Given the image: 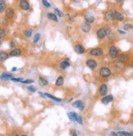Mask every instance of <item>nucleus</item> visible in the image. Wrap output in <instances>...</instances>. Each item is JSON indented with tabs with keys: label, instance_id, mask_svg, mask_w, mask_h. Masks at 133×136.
<instances>
[{
	"label": "nucleus",
	"instance_id": "1",
	"mask_svg": "<svg viewBox=\"0 0 133 136\" xmlns=\"http://www.w3.org/2000/svg\"><path fill=\"white\" fill-rule=\"evenodd\" d=\"M67 115H68V118L70 121H74V122H78L80 124V125H83V119H82L81 117L78 116L76 112H68Z\"/></svg>",
	"mask_w": 133,
	"mask_h": 136
},
{
	"label": "nucleus",
	"instance_id": "2",
	"mask_svg": "<svg viewBox=\"0 0 133 136\" xmlns=\"http://www.w3.org/2000/svg\"><path fill=\"white\" fill-rule=\"evenodd\" d=\"M99 73L102 77H108L111 75V70L107 67H102L100 69Z\"/></svg>",
	"mask_w": 133,
	"mask_h": 136
},
{
	"label": "nucleus",
	"instance_id": "3",
	"mask_svg": "<svg viewBox=\"0 0 133 136\" xmlns=\"http://www.w3.org/2000/svg\"><path fill=\"white\" fill-rule=\"evenodd\" d=\"M109 56L112 58V59H114V58L118 57V48L116 47L115 46H112L110 48H109Z\"/></svg>",
	"mask_w": 133,
	"mask_h": 136
},
{
	"label": "nucleus",
	"instance_id": "4",
	"mask_svg": "<svg viewBox=\"0 0 133 136\" xmlns=\"http://www.w3.org/2000/svg\"><path fill=\"white\" fill-rule=\"evenodd\" d=\"M81 29L84 33H88L92 29V25H91L90 23H88L87 21L85 20L84 22H83L81 24Z\"/></svg>",
	"mask_w": 133,
	"mask_h": 136
},
{
	"label": "nucleus",
	"instance_id": "5",
	"mask_svg": "<svg viewBox=\"0 0 133 136\" xmlns=\"http://www.w3.org/2000/svg\"><path fill=\"white\" fill-rule=\"evenodd\" d=\"M89 53L92 55H94V56H101L103 55V50L100 47H97V48L92 49Z\"/></svg>",
	"mask_w": 133,
	"mask_h": 136
},
{
	"label": "nucleus",
	"instance_id": "6",
	"mask_svg": "<svg viewBox=\"0 0 133 136\" xmlns=\"http://www.w3.org/2000/svg\"><path fill=\"white\" fill-rule=\"evenodd\" d=\"M97 37L99 39H103L107 36V33L105 30V28H101L99 30L97 31Z\"/></svg>",
	"mask_w": 133,
	"mask_h": 136
},
{
	"label": "nucleus",
	"instance_id": "7",
	"mask_svg": "<svg viewBox=\"0 0 133 136\" xmlns=\"http://www.w3.org/2000/svg\"><path fill=\"white\" fill-rule=\"evenodd\" d=\"M86 64H87V67H89L91 69H95V68L97 67V63L95 60H92V59H90V60H87V61H86Z\"/></svg>",
	"mask_w": 133,
	"mask_h": 136
},
{
	"label": "nucleus",
	"instance_id": "8",
	"mask_svg": "<svg viewBox=\"0 0 133 136\" xmlns=\"http://www.w3.org/2000/svg\"><path fill=\"white\" fill-rule=\"evenodd\" d=\"M20 7L22 10L27 11L29 9V3L27 0H21V1L20 2Z\"/></svg>",
	"mask_w": 133,
	"mask_h": 136
},
{
	"label": "nucleus",
	"instance_id": "9",
	"mask_svg": "<svg viewBox=\"0 0 133 136\" xmlns=\"http://www.w3.org/2000/svg\"><path fill=\"white\" fill-rule=\"evenodd\" d=\"M114 100V97L112 95H106V96H104L103 98H102L101 100V103L104 104H109L110 102L113 101Z\"/></svg>",
	"mask_w": 133,
	"mask_h": 136
},
{
	"label": "nucleus",
	"instance_id": "10",
	"mask_svg": "<svg viewBox=\"0 0 133 136\" xmlns=\"http://www.w3.org/2000/svg\"><path fill=\"white\" fill-rule=\"evenodd\" d=\"M108 92V86H107L105 84H102V85L100 86L99 89V93L101 96H104Z\"/></svg>",
	"mask_w": 133,
	"mask_h": 136
},
{
	"label": "nucleus",
	"instance_id": "11",
	"mask_svg": "<svg viewBox=\"0 0 133 136\" xmlns=\"http://www.w3.org/2000/svg\"><path fill=\"white\" fill-rule=\"evenodd\" d=\"M105 16V20H116L114 12H113V11H106L105 16Z\"/></svg>",
	"mask_w": 133,
	"mask_h": 136
},
{
	"label": "nucleus",
	"instance_id": "12",
	"mask_svg": "<svg viewBox=\"0 0 133 136\" xmlns=\"http://www.w3.org/2000/svg\"><path fill=\"white\" fill-rule=\"evenodd\" d=\"M73 106L78 109L79 110H84V104L82 100H77L73 104Z\"/></svg>",
	"mask_w": 133,
	"mask_h": 136
},
{
	"label": "nucleus",
	"instance_id": "13",
	"mask_svg": "<svg viewBox=\"0 0 133 136\" xmlns=\"http://www.w3.org/2000/svg\"><path fill=\"white\" fill-rule=\"evenodd\" d=\"M129 60H130V57L127 55H126V54H121V55L118 56V60L122 63L127 62Z\"/></svg>",
	"mask_w": 133,
	"mask_h": 136
},
{
	"label": "nucleus",
	"instance_id": "14",
	"mask_svg": "<svg viewBox=\"0 0 133 136\" xmlns=\"http://www.w3.org/2000/svg\"><path fill=\"white\" fill-rule=\"evenodd\" d=\"M74 51H75V52L78 54H83L85 52V48L82 45L78 44V45H76L75 46H74Z\"/></svg>",
	"mask_w": 133,
	"mask_h": 136
},
{
	"label": "nucleus",
	"instance_id": "15",
	"mask_svg": "<svg viewBox=\"0 0 133 136\" xmlns=\"http://www.w3.org/2000/svg\"><path fill=\"white\" fill-rule=\"evenodd\" d=\"M85 18V20L86 21H87L88 23H90V24H92L93 22L95 21V18L94 16H93L92 15H91L90 13H87L84 16Z\"/></svg>",
	"mask_w": 133,
	"mask_h": 136
},
{
	"label": "nucleus",
	"instance_id": "16",
	"mask_svg": "<svg viewBox=\"0 0 133 136\" xmlns=\"http://www.w3.org/2000/svg\"><path fill=\"white\" fill-rule=\"evenodd\" d=\"M20 54H21V50L19 48H15L9 53V55H10V56H17Z\"/></svg>",
	"mask_w": 133,
	"mask_h": 136
},
{
	"label": "nucleus",
	"instance_id": "17",
	"mask_svg": "<svg viewBox=\"0 0 133 136\" xmlns=\"http://www.w3.org/2000/svg\"><path fill=\"white\" fill-rule=\"evenodd\" d=\"M114 15H115V18L117 20H118V21H123L124 16H123V14H121L119 11H114Z\"/></svg>",
	"mask_w": 133,
	"mask_h": 136
},
{
	"label": "nucleus",
	"instance_id": "18",
	"mask_svg": "<svg viewBox=\"0 0 133 136\" xmlns=\"http://www.w3.org/2000/svg\"><path fill=\"white\" fill-rule=\"evenodd\" d=\"M69 66H70V64H69L67 60H63V61L60 62V67L61 68V69H63V70L66 69L67 68H69Z\"/></svg>",
	"mask_w": 133,
	"mask_h": 136
},
{
	"label": "nucleus",
	"instance_id": "19",
	"mask_svg": "<svg viewBox=\"0 0 133 136\" xmlns=\"http://www.w3.org/2000/svg\"><path fill=\"white\" fill-rule=\"evenodd\" d=\"M10 56V55L6 52H3V51H1L0 52V60H1L2 62L3 61H5L6 60L8 59V57Z\"/></svg>",
	"mask_w": 133,
	"mask_h": 136
},
{
	"label": "nucleus",
	"instance_id": "20",
	"mask_svg": "<svg viewBox=\"0 0 133 136\" xmlns=\"http://www.w3.org/2000/svg\"><path fill=\"white\" fill-rule=\"evenodd\" d=\"M48 84V82L43 77H39L38 79V85L40 86H46Z\"/></svg>",
	"mask_w": 133,
	"mask_h": 136
},
{
	"label": "nucleus",
	"instance_id": "21",
	"mask_svg": "<svg viewBox=\"0 0 133 136\" xmlns=\"http://www.w3.org/2000/svg\"><path fill=\"white\" fill-rule=\"evenodd\" d=\"M63 84H64V77L62 76H59V77H58L57 79V81H56V85L58 86H62Z\"/></svg>",
	"mask_w": 133,
	"mask_h": 136
},
{
	"label": "nucleus",
	"instance_id": "22",
	"mask_svg": "<svg viewBox=\"0 0 133 136\" xmlns=\"http://www.w3.org/2000/svg\"><path fill=\"white\" fill-rule=\"evenodd\" d=\"M6 8H7L6 2L3 1V0H1V1H0V11H1V12H3V11L6 10Z\"/></svg>",
	"mask_w": 133,
	"mask_h": 136
},
{
	"label": "nucleus",
	"instance_id": "23",
	"mask_svg": "<svg viewBox=\"0 0 133 136\" xmlns=\"http://www.w3.org/2000/svg\"><path fill=\"white\" fill-rule=\"evenodd\" d=\"M48 17L51 20H53V21H58V18H57V16L55 15V14L53 13H48Z\"/></svg>",
	"mask_w": 133,
	"mask_h": 136
},
{
	"label": "nucleus",
	"instance_id": "24",
	"mask_svg": "<svg viewBox=\"0 0 133 136\" xmlns=\"http://www.w3.org/2000/svg\"><path fill=\"white\" fill-rule=\"evenodd\" d=\"M6 16H7V17H8V18L13 17V16H14V10L13 9L8 8L6 11Z\"/></svg>",
	"mask_w": 133,
	"mask_h": 136
},
{
	"label": "nucleus",
	"instance_id": "25",
	"mask_svg": "<svg viewBox=\"0 0 133 136\" xmlns=\"http://www.w3.org/2000/svg\"><path fill=\"white\" fill-rule=\"evenodd\" d=\"M44 94H45L46 97L50 98V99H52V100H55V101H57V102H61V100L59 99V98H57V97H55L54 95H49V94H48V93H44Z\"/></svg>",
	"mask_w": 133,
	"mask_h": 136
},
{
	"label": "nucleus",
	"instance_id": "26",
	"mask_svg": "<svg viewBox=\"0 0 133 136\" xmlns=\"http://www.w3.org/2000/svg\"><path fill=\"white\" fill-rule=\"evenodd\" d=\"M117 135H118V136H132L133 134L129 133V132H125V131H120V132L117 133Z\"/></svg>",
	"mask_w": 133,
	"mask_h": 136
},
{
	"label": "nucleus",
	"instance_id": "27",
	"mask_svg": "<svg viewBox=\"0 0 133 136\" xmlns=\"http://www.w3.org/2000/svg\"><path fill=\"white\" fill-rule=\"evenodd\" d=\"M123 29H124V30H129L131 29H133V24H132V23L125 24L124 26H123Z\"/></svg>",
	"mask_w": 133,
	"mask_h": 136
},
{
	"label": "nucleus",
	"instance_id": "28",
	"mask_svg": "<svg viewBox=\"0 0 133 136\" xmlns=\"http://www.w3.org/2000/svg\"><path fill=\"white\" fill-rule=\"evenodd\" d=\"M11 77H12V76L8 73H3L1 75V79H5V80H7V79H11Z\"/></svg>",
	"mask_w": 133,
	"mask_h": 136
},
{
	"label": "nucleus",
	"instance_id": "29",
	"mask_svg": "<svg viewBox=\"0 0 133 136\" xmlns=\"http://www.w3.org/2000/svg\"><path fill=\"white\" fill-rule=\"evenodd\" d=\"M39 39H40V34H37L35 36H34V44L38 43V42L39 41Z\"/></svg>",
	"mask_w": 133,
	"mask_h": 136
},
{
	"label": "nucleus",
	"instance_id": "30",
	"mask_svg": "<svg viewBox=\"0 0 133 136\" xmlns=\"http://www.w3.org/2000/svg\"><path fill=\"white\" fill-rule=\"evenodd\" d=\"M25 34L27 37H30L32 36V30L31 29H27L26 31L25 32Z\"/></svg>",
	"mask_w": 133,
	"mask_h": 136
},
{
	"label": "nucleus",
	"instance_id": "31",
	"mask_svg": "<svg viewBox=\"0 0 133 136\" xmlns=\"http://www.w3.org/2000/svg\"><path fill=\"white\" fill-rule=\"evenodd\" d=\"M27 89H28V91H30V92H35V91H37L36 87H34V86H28Z\"/></svg>",
	"mask_w": 133,
	"mask_h": 136
},
{
	"label": "nucleus",
	"instance_id": "32",
	"mask_svg": "<svg viewBox=\"0 0 133 136\" xmlns=\"http://www.w3.org/2000/svg\"><path fill=\"white\" fill-rule=\"evenodd\" d=\"M42 2H43V4L46 7V8H50L51 7V4L48 3V0H42Z\"/></svg>",
	"mask_w": 133,
	"mask_h": 136
},
{
	"label": "nucleus",
	"instance_id": "33",
	"mask_svg": "<svg viewBox=\"0 0 133 136\" xmlns=\"http://www.w3.org/2000/svg\"><path fill=\"white\" fill-rule=\"evenodd\" d=\"M11 80L12 82H23L22 78H14V77H11Z\"/></svg>",
	"mask_w": 133,
	"mask_h": 136
},
{
	"label": "nucleus",
	"instance_id": "34",
	"mask_svg": "<svg viewBox=\"0 0 133 136\" xmlns=\"http://www.w3.org/2000/svg\"><path fill=\"white\" fill-rule=\"evenodd\" d=\"M33 82H34V80H30V79H29V80H25L22 82V83H24V84H31Z\"/></svg>",
	"mask_w": 133,
	"mask_h": 136
},
{
	"label": "nucleus",
	"instance_id": "35",
	"mask_svg": "<svg viewBox=\"0 0 133 136\" xmlns=\"http://www.w3.org/2000/svg\"><path fill=\"white\" fill-rule=\"evenodd\" d=\"M55 13H56V15H57L58 17H60V16H61V13H60V11L58 10L57 8H55Z\"/></svg>",
	"mask_w": 133,
	"mask_h": 136
},
{
	"label": "nucleus",
	"instance_id": "36",
	"mask_svg": "<svg viewBox=\"0 0 133 136\" xmlns=\"http://www.w3.org/2000/svg\"><path fill=\"white\" fill-rule=\"evenodd\" d=\"M4 36H5V30L2 29L1 30H0V37H3Z\"/></svg>",
	"mask_w": 133,
	"mask_h": 136
},
{
	"label": "nucleus",
	"instance_id": "37",
	"mask_svg": "<svg viewBox=\"0 0 133 136\" xmlns=\"http://www.w3.org/2000/svg\"><path fill=\"white\" fill-rule=\"evenodd\" d=\"M118 32L120 34H126V32H125V31H122V30H121V29H118Z\"/></svg>",
	"mask_w": 133,
	"mask_h": 136
},
{
	"label": "nucleus",
	"instance_id": "38",
	"mask_svg": "<svg viewBox=\"0 0 133 136\" xmlns=\"http://www.w3.org/2000/svg\"><path fill=\"white\" fill-rule=\"evenodd\" d=\"M72 135H73V136H77V135H78V132H77L76 130H74L73 133H72Z\"/></svg>",
	"mask_w": 133,
	"mask_h": 136
},
{
	"label": "nucleus",
	"instance_id": "39",
	"mask_svg": "<svg viewBox=\"0 0 133 136\" xmlns=\"http://www.w3.org/2000/svg\"><path fill=\"white\" fill-rule=\"evenodd\" d=\"M16 70H17V69H16V67H13L12 69H11V72H16Z\"/></svg>",
	"mask_w": 133,
	"mask_h": 136
},
{
	"label": "nucleus",
	"instance_id": "40",
	"mask_svg": "<svg viewBox=\"0 0 133 136\" xmlns=\"http://www.w3.org/2000/svg\"><path fill=\"white\" fill-rule=\"evenodd\" d=\"M10 46L11 48H13L14 46H15V44H14V43H11V44H10Z\"/></svg>",
	"mask_w": 133,
	"mask_h": 136
},
{
	"label": "nucleus",
	"instance_id": "41",
	"mask_svg": "<svg viewBox=\"0 0 133 136\" xmlns=\"http://www.w3.org/2000/svg\"><path fill=\"white\" fill-rule=\"evenodd\" d=\"M115 2H117V3H122L123 0H114Z\"/></svg>",
	"mask_w": 133,
	"mask_h": 136
},
{
	"label": "nucleus",
	"instance_id": "42",
	"mask_svg": "<svg viewBox=\"0 0 133 136\" xmlns=\"http://www.w3.org/2000/svg\"><path fill=\"white\" fill-rule=\"evenodd\" d=\"M74 2H76V3H78V2H80V0H74Z\"/></svg>",
	"mask_w": 133,
	"mask_h": 136
},
{
	"label": "nucleus",
	"instance_id": "43",
	"mask_svg": "<svg viewBox=\"0 0 133 136\" xmlns=\"http://www.w3.org/2000/svg\"><path fill=\"white\" fill-rule=\"evenodd\" d=\"M131 68H132V69H133V63L132 64H131Z\"/></svg>",
	"mask_w": 133,
	"mask_h": 136
},
{
	"label": "nucleus",
	"instance_id": "44",
	"mask_svg": "<svg viewBox=\"0 0 133 136\" xmlns=\"http://www.w3.org/2000/svg\"><path fill=\"white\" fill-rule=\"evenodd\" d=\"M132 134H133V132H132Z\"/></svg>",
	"mask_w": 133,
	"mask_h": 136
}]
</instances>
